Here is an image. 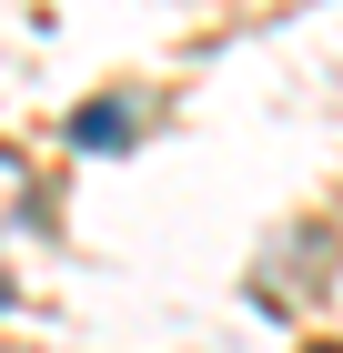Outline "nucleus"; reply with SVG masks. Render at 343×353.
Segmentation results:
<instances>
[{"label": "nucleus", "mask_w": 343, "mask_h": 353, "mask_svg": "<svg viewBox=\"0 0 343 353\" xmlns=\"http://www.w3.org/2000/svg\"><path fill=\"white\" fill-rule=\"evenodd\" d=\"M10 202H30V162L0 141V222H10Z\"/></svg>", "instance_id": "obj_2"}, {"label": "nucleus", "mask_w": 343, "mask_h": 353, "mask_svg": "<svg viewBox=\"0 0 343 353\" xmlns=\"http://www.w3.org/2000/svg\"><path fill=\"white\" fill-rule=\"evenodd\" d=\"M132 101H81L71 111V152H132Z\"/></svg>", "instance_id": "obj_1"}, {"label": "nucleus", "mask_w": 343, "mask_h": 353, "mask_svg": "<svg viewBox=\"0 0 343 353\" xmlns=\"http://www.w3.org/2000/svg\"><path fill=\"white\" fill-rule=\"evenodd\" d=\"M313 353H343V343H313Z\"/></svg>", "instance_id": "obj_3"}, {"label": "nucleus", "mask_w": 343, "mask_h": 353, "mask_svg": "<svg viewBox=\"0 0 343 353\" xmlns=\"http://www.w3.org/2000/svg\"><path fill=\"white\" fill-rule=\"evenodd\" d=\"M0 303H10V293H0Z\"/></svg>", "instance_id": "obj_4"}]
</instances>
